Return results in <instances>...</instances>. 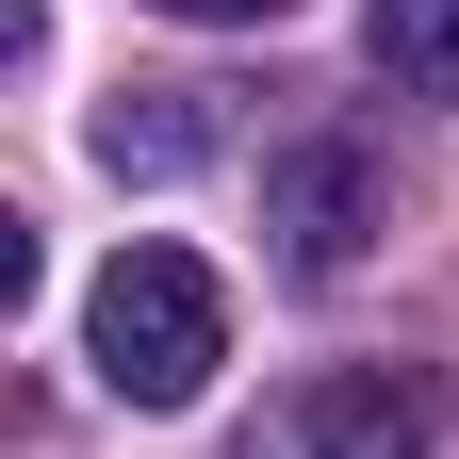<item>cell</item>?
Instances as JSON below:
<instances>
[{
    "label": "cell",
    "mask_w": 459,
    "mask_h": 459,
    "mask_svg": "<svg viewBox=\"0 0 459 459\" xmlns=\"http://www.w3.org/2000/svg\"><path fill=\"white\" fill-rule=\"evenodd\" d=\"M82 361L115 411H197L213 361H230V296L181 263V247H115L99 296H82Z\"/></svg>",
    "instance_id": "1"
},
{
    "label": "cell",
    "mask_w": 459,
    "mask_h": 459,
    "mask_svg": "<svg viewBox=\"0 0 459 459\" xmlns=\"http://www.w3.org/2000/svg\"><path fill=\"white\" fill-rule=\"evenodd\" d=\"M263 230H279V263L296 279H344L394 230V181H377V148H344V132H312V148H279L263 164Z\"/></svg>",
    "instance_id": "2"
},
{
    "label": "cell",
    "mask_w": 459,
    "mask_h": 459,
    "mask_svg": "<svg viewBox=\"0 0 459 459\" xmlns=\"http://www.w3.org/2000/svg\"><path fill=\"white\" fill-rule=\"evenodd\" d=\"M427 427H443V377H394V361L296 394V443L312 459H427Z\"/></svg>",
    "instance_id": "3"
},
{
    "label": "cell",
    "mask_w": 459,
    "mask_h": 459,
    "mask_svg": "<svg viewBox=\"0 0 459 459\" xmlns=\"http://www.w3.org/2000/svg\"><path fill=\"white\" fill-rule=\"evenodd\" d=\"M99 164L115 181H181V164H213V115H197V82H132L99 115Z\"/></svg>",
    "instance_id": "4"
},
{
    "label": "cell",
    "mask_w": 459,
    "mask_h": 459,
    "mask_svg": "<svg viewBox=\"0 0 459 459\" xmlns=\"http://www.w3.org/2000/svg\"><path fill=\"white\" fill-rule=\"evenodd\" d=\"M377 66H394V99H459V0H377Z\"/></svg>",
    "instance_id": "5"
},
{
    "label": "cell",
    "mask_w": 459,
    "mask_h": 459,
    "mask_svg": "<svg viewBox=\"0 0 459 459\" xmlns=\"http://www.w3.org/2000/svg\"><path fill=\"white\" fill-rule=\"evenodd\" d=\"M164 17H296V0H164Z\"/></svg>",
    "instance_id": "6"
}]
</instances>
